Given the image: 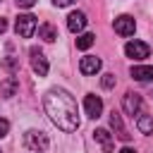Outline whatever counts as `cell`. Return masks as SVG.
<instances>
[{"mask_svg": "<svg viewBox=\"0 0 153 153\" xmlns=\"http://www.w3.org/2000/svg\"><path fill=\"white\" fill-rule=\"evenodd\" d=\"M43 108L50 122L62 131H76L79 129V108L72 93L65 88H50L43 96Z\"/></svg>", "mask_w": 153, "mask_h": 153, "instance_id": "cell-1", "label": "cell"}, {"mask_svg": "<svg viewBox=\"0 0 153 153\" xmlns=\"http://www.w3.org/2000/svg\"><path fill=\"white\" fill-rule=\"evenodd\" d=\"M48 134L45 131H38V129H29L26 134H24V146L29 148V151H33V153H43L45 148H48Z\"/></svg>", "mask_w": 153, "mask_h": 153, "instance_id": "cell-2", "label": "cell"}, {"mask_svg": "<svg viewBox=\"0 0 153 153\" xmlns=\"http://www.w3.org/2000/svg\"><path fill=\"white\" fill-rule=\"evenodd\" d=\"M36 17L33 14H19L17 17V22H14V31H17V36H22V38H31L33 36V31H36Z\"/></svg>", "mask_w": 153, "mask_h": 153, "instance_id": "cell-3", "label": "cell"}, {"mask_svg": "<svg viewBox=\"0 0 153 153\" xmlns=\"http://www.w3.org/2000/svg\"><path fill=\"white\" fill-rule=\"evenodd\" d=\"M124 53H127V57H131V60H143V57L151 55V45L143 43V41H129V43L124 45Z\"/></svg>", "mask_w": 153, "mask_h": 153, "instance_id": "cell-4", "label": "cell"}, {"mask_svg": "<svg viewBox=\"0 0 153 153\" xmlns=\"http://www.w3.org/2000/svg\"><path fill=\"white\" fill-rule=\"evenodd\" d=\"M84 110H86V115H88L91 120H98V117L103 115V100H100V96L88 93V96L84 98Z\"/></svg>", "mask_w": 153, "mask_h": 153, "instance_id": "cell-5", "label": "cell"}, {"mask_svg": "<svg viewBox=\"0 0 153 153\" xmlns=\"http://www.w3.org/2000/svg\"><path fill=\"white\" fill-rule=\"evenodd\" d=\"M110 127H112V136H117L120 141H129L131 139V134H129V129L124 127V122H122V115L117 112V110H112L110 112Z\"/></svg>", "mask_w": 153, "mask_h": 153, "instance_id": "cell-6", "label": "cell"}, {"mask_svg": "<svg viewBox=\"0 0 153 153\" xmlns=\"http://www.w3.org/2000/svg\"><path fill=\"white\" fill-rule=\"evenodd\" d=\"M112 26H115V31H117L120 36H131L134 29H136V22H134V17H129V14H120V17L112 22Z\"/></svg>", "mask_w": 153, "mask_h": 153, "instance_id": "cell-7", "label": "cell"}, {"mask_svg": "<svg viewBox=\"0 0 153 153\" xmlns=\"http://www.w3.org/2000/svg\"><path fill=\"white\" fill-rule=\"evenodd\" d=\"M29 55H31V67H33V72H36L38 76H45V74H48V60H45L43 50L31 48V50H29Z\"/></svg>", "mask_w": 153, "mask_h": 153, "instance_id": "cell-8", "label": "cell"}, {"mask_svg": "<svg viewBox=\"0 0 153 153\" xmlns=\"http://www.w3.org/2000/svg\"><path fill=\"white\" fill-rule=\"evenodd\" d=\"M122 108H124V112L127 115H139L141 112V96L139 93H134V91H127L124 93V100H122Z\"/></svg>", "mask_w": 153, "mask_h": 153, "instance_id": "cell-9", "label": "cell"}, {"mask_svg": "<svg viewBox=\"0 0 153 153\" xmlns=\"http://www.w3.org/2000/svg\"><path fill=\"white\" fill-rule=\"evenodd\" d=\"M93 139L98 141V146L103 148V153H112V148H115V141H112V134L108 131V129H96L93 131Z\"/></svg>", "mask_w": 153, "mask_h": 153, "instance_id": "cell-10", "label": "cell"}, {"mask_svg": "<svg viewBox=\"0 0 153 153\" xmlns=\"http://www.w3.org/2000/svg\"><path fill=\"white\" fill-rule=\"evenodd\" d=\"M98 69H100V57H93V55H84V57H81V62H79V72H81V74L91 76V74H96Z\"/></svg>", "mask_w": 153, "mask_h": 153, "instance_id": "cell-11", "label": "cell"}, {"mask_svg": "<svg viewBox=\"0 0 153 153\" xmlns=\"http://www.w3.org/2000/svg\"><path fill=\"white\" fill-rule=\"evenodd\" d=\"M84 26H86V14H84V12H72V14L67 17V29H69L72 33L84 31Z\"/></svg>", "mask_w": 153, "mask_h": 153, "instance_id": "cell-12", "label": "cell"}, {"mask_svg": "<svg viewBox=\"0 0 153 153\" xmlns=\"http://www.w3.org/2000/svg\"><path fill=\"white\" fill-rule=\"evenodd\" d=\"M131 76L136 81H151L153 79V65H134L131 67Z\"/></svg>", "mask_w": 153, "mask_h": 153, "instance_id": "cell-13", "label": "cell"}, {"mask_svg": "<svg viewBox=\"0 0 153 153\" xmlns=\"http://www.w3.org/2000/svg\"><path fill=\"white\" fill-rule=\"evenodd\" d=\"M17 88H19L17 76H7V79L0 84V96H2V98H12V96L17 93Z\"/></svg>", "mask_w": 153, "mask_h": 153, "instance_id": "cell-14", "label": "cell"}, {"mask_svg": "<svg viewBox=\"0 0 153 153\" xmlns=\"http://www.w3.org/2000/svg\"><path fill=\"white\" fill-rule=\"evenodd\" d=\"M136 129L141 134H153V117L146 112H139L136 115Z\"/></svg>", "mask_w": 153, "mask_h": 153, "instance_id": "cell-15", "label": "cell"}, {"mask_svg": "<svg viewBox=\"0 0 153 153\" xmlns=\"http://www.w3.org/2000/svg\"><path fill=\"white\" fill-rule=\"evenodd\" d=\"M38 38H43L45 43H53V41L57 38V29H55L50 22H45V24L38 26Z\"/></svg>", "mask_w": 153, "mask_h": 153, "instance_id": "cell-16", "label": "cell"}, {"mask_svg": "<svg viewBox=\"0 0 153 153\" xmlns=\"http://www.w3.org/2000/svg\"><path fill=\"white\" fill-rule=\"evenodd\" d=\"M93 43H96V36H93V33H81V36L76 38V48H79V50H88Z\"/></svg>", "mask_w": 153, "mask_h": 153, "instance_id": "cell-17", "label": "cell"}, {"mask_svg": "<svg viewBox=\"0 0 153 153\" xmlns=\"http://www.w3.org/2000/svg\"><path fill=\"white\" fill-rule=\"evenodd\" d=\"M100 84H103V88H115V74H103Z\"/></svg>", "mask_w": 153, "mask_h": 153, "instance_id": "cell-18", "label": "cell"}, {"mask_svg": "<svg viewBox=\"0 0 153 153\" xmlns=\"http://www.w3.org/2000/svg\"><path fill=\"white\" fill-rule=\"evenodd\" d=\"M7 131H10V122H7L5 117H0V139L7 136Z\"/></svg>", "mask_w": 153, "mask_h": 153, "instance_id": "cell-19", "label": "cell"}, {"mask_svg": "<svg viewBox=\"0 0 153 153\" xmlns=\"http://www.w3.org/2000/svg\"><path fill=\"white\" fill-rule=\"evenodd\" d=\"M2 65H5L10 72H14V69H17V60H14V57H5V60H2Z\"/></svg>", "mask_w": 153, "mask_h": 153, "instance_id": "cell-20", "label": "cell"}, {"mask_svg": "<svg viewBox=\"0 0 153 153\" xmlns=\"http://www.w3.org/2000/svg\"><path fill=\"white\" fill-rule=\"evenodd\" d=\"M14 2H17V7H24V10H29V7L36 5V0H14Z\"/></svg>", "mask_w": 153, "mask_h": 153, "instance_id": "cell-21", "label": "cell"}, {"mask_svg": "<svg viewBox=\"0 0 153 153\" xmlns=\"http://www.w3.org/2000/svg\"><path fill=\"white\" fill-rule=\"evenodd\" d=\"M74 0H53V5L55 7H67V5H72Z\"/></svg>", "mask_w": 153, "mask_h": 153, "instance_id": "cell-22", "label": "cell"}, {"mask_svg": "<svg viewBox=\"0 0 153 153\" xmlns=\"http://www.w3.org/2000/svg\"><path fill=\"white\" fill-rule=\"evenodd\" d=\"M5 31H7V19L0 17V33H5Z\"/></svg>", "mask_w": 153, "mask_h": 153, "instance_id": "cell-23", "label": "cell"}, {"mask_svg": "<svg viewBox=\"0 0 153 153\" xmlns=\"http://www.w3.org/2000/svg\"><path fill=\"white\" fill-rule=\"evenodd\" d=\"M120 153H136V151H134V148H129V146H124V148H122Z\"/></svg>", "mask_w": 153, "mask_h": 153, "instance_id": "cell-24", "label": "cell"}, {"mask_svg": "<svg viewBox=\"0 0 153 153\" xmlns=\"http://www.w3.org/2000/svg\"><path fill=\"white\" fill-rule=\"evenodd\" d=\"M151 96H153V91H151Z\"/></svg>", "mask_w": 153, "mask_h": 153, "instance_id": "cell-25", "label": "cell"}, {"mask_svg": "<svg viewBox=\"0 0 153 153\" xmlns=\"http://www.w3.org/2000/svg\"><path fill=\"white\" fill-rule=\"evenodd\" d=\"M0 153H2V151H0Z\"/></svg>", "mask_w": 153, "mask_h": 153, "instance_id": "cell-26", "label": "cell"}]
</instances>
